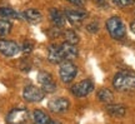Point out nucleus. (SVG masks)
<instances>
[{
	"label": "nucleus",
	"mask_w": 135,
	"mask_h": 124,
	"mask_svg": "<svg viewBox=\"0 0 135 124\" xmlns=\"http://www.w3.org/2000/svg\"><path fill=\"white\" fill-rule=\"evenodd\" d=\"M113 85L116 90L129 91L135 89V73L120 72L114 76Z\"/></svg>",
	"instance_id": "1"
},
{
	"label": "nucleus",
	"mask_w": 135,
	"mask_h": 124,
	"mask_svg": "<svg viewBox=\"0 0 135 124\" xmlns=\"http://www.w3.org/2000/svg\"><path fill=\"white\" fill-rule=\"evenodd\" d=\"M106 29H108V31H109L111 38L116 39V40H121L126 34L125 25H124L123 20L119 16H111L110 19H108Z\"/></svg>",
	"instance_id": "2"
},
{
	"label": "nucleus",
	"mask_w": 135,
	"mask_h": 124,
	"mask_svg": "<svg viewBox=\"0 0 135 124\" xmlns=\"http://www.w3.org/2000/svg\"><path fill=\"white\" fill-rule=\"evenodd\" d=\"M60 78L64 83H70L74 80V78L78 74V68L75 64H73L70 60H65V62L60 65V70H59Z\"/></svg>",
	"instance_id": "3"
},
{
	"label": "nucleus",
	"mask_w": 135,
	"mask_h": 124,
	"mask_svg": "<svg viewBox=\"0 0 135 124\" xmlns=\"http://www.w3.org/2000/svg\"><path fill=\"white\" fill-rule=\"evenodd\" d=\"M23 97L26 102H30V103H38V102H41L45 97V91L43 89H40L35 85H28L24 88V91H23Z\"/></svg>",
	"instance_id": "4"
},
{
	"label": "nucleus",
	"mask_w": 135,
	"mask_h": 124,
	"mask_svg": "<svg viewBox=\"0 0 135 124\" xmlns=\"http://www.w3.org/2000/svg\"><path fill=\"white\" fill-rule=\"evenodd\" d=\"M28 110L25 108H14L10 110L6 115V123L8 124H24L28 120Z\"/></svg>",
	"instance_id": "5"
},
{
	"label": "nucleus",
	"mask_w": 135,
	"mask_h": 124,
	"mask_svg": "<svg viewBox=\"0 0 135 124\" xmlns=\"http://www.w3.org/2000/svg\"><path fill=\"white\" fill-rule=\"evenodd\" d=\"M93 90H94V84H93V81L89 80V79L83 80V81H80V83L75 84V85L73 86V89H71L73 94H74V95H76V97H79V98L89 95Z\"/></svg>",
	"instance_id": "6"
},
{
	"label": "nucleus",
	"mask_w": 135,
	"mask_h": 124,
	"mask_svg": "<svg viewBox=\"0 0 135 124\" xmlns=\"http://www.w3.org/2000/svg\"><path fill=\"white\" fill-rule=\"evenodd\" d=\"M38 81L40 83L41 89H43L45 93H53V91L56 90V84H55V81L53 80V76L50 75L49 73L40 72L38 75Z\"/></svg>",
	"instance_id": "7"
},
{
	"label": "nucleus",
	"mask_w": 135,
	"mask_h": 124,
	"mask_svg": "<svg viewBox=\"0 0 135 124\" xmlns=\"http://www.w3.org/2000/svg\"><path fill=\"white\" fill-rule=\"evenodd\" d=\"M70 107V102L66 99V98H63V97H59V98H54L49 102L48 108L53 113H64L66 112Z\"/></svg>",
	"instance_id": "8"
},
{
	"label": "nucleus",
	"mask_w": 135,
	"mask_h": 124,
	"mask_svg": "<svg viewBox=\"0 0 135 124\" xmlns=\"http://www.w3.org/2000/svg\"><path fill=\"white\" fill-rule=\"evenodd\" d=\"M20 48L19 45L11 42V40H5V39H0V53L4 55V57H14L19 53Z\"/></svg>",
	"instance_id": "9"
},
{
	"label": "nucleus",
	"mask_w": 135,
	"mask_h": 124,
	"mask_svg": "<svg viewBox=\"0 0 135 124\" xmlns=\"http://www.w3.org/2000/svg\"><path fill=\"white\" fill-rule=\"evenodd\" d=\"M65 18L69 20V23L74 26H80L81 23L85 20L86 14L83 11H76V10H66Z\"/></svg>",
	"instance_id": "10"
},
{
	"label": "nucleus",
	"mask_w": 135,
	"mask_h": 124,
	"mask_svg": "<svg viewBox=\"0 0 135 124\" xmlns=\"http://www.w3.org/2000/svg\"><path fill=\"white\" fill-rule=\"evenodd\" d=\"M60 49H61V53H63L64 60H73L79 55V52H78V48L74 45V44H70L65 42L60 45Z\"/></svg>",
	"instance_id": "11"
},
{
	"label": "nucleus",
	"mask_w": 135,
	"mask_h": 124,
	"mask_svg": "<svg viewBox=\"0 0 135 124\" xmlns=\"http://www.w3.org/2000/svg\"><path fill=\"white\" fill-rule=\"evenodd\" d=\"M48 59L50 63L53 64H59V63L64 62V57L60 45H50L48 49Z\"/></svg>",
	"instance_id": "12"
},
{
	"label": "nucleus",
	"mask_w": 135,
	"mask_h": 124,
	"mask_svg": "<svg viewBox=\"0 0 135 124\" xmlns=\"http://www.w3.org/2000/svg\"><path fill=\"white\" fill-rule=\"evenodd\" d=\"M23 16H24L25 20H28L29 23H31V24H38V23H40L41 21V19H43V15H41V13L39 11V10L36 9H28L24 11V14H23Z\"/></svg>",
	"instance_id": "13"
},
{
	"label": "nucleus",
	"mask_w": 135,
	"mask_h": 124,
	"mask_svg": "<svg viewBox=\"0 0 135 124\" xmlns=\"http://www.w3.org/2000/svg\"><path fill=\"white\" fill-rule=\"evenodd\" d=\"M50 19L56 28H63L65 25V15L58 9L50 10Z\"/></svg>",
	"instance_id": "14"
},
{
	"label": "nucleus",
	"mask_w": 135,
	"mask_h": 124,
	"mask_svg": "<svg viewBox=\"0 0 135 124\" xmlns=\"http://www.w3.org/2000/svg\"><path fill=\"white\" fill-rule=\"evenodd\" d=\"M106 112L110 115H113V117L121 118V117L125 115L126 108L124 105H120V104H113V105H108V107H106Z\"/></svg>",
	"instance_id": "15"
},
{
	"label": "nucleus",
	"mask_w": 135,
	"mask_h": 124,
	"mask_svg": "<svg viewBox=\"0 0 135 124\" xmlns=\"http://www.w3.org/2000/svg\"><path fill=\"white\" fill-rule=\"evenodd\" d=\"M33 120L35 124H48L50 122V118L46 113H44L43 110H34L33 113Z\"/></svg>",
	"instance_id": "16"
},
{
	"label": "nucleus",
	"mask_w": 135,
	"mask_h": 124,
	"mask_svg": "<svg viewBox=\"0 0 135 124\" xmlns=\"http://www.w3.org/2000/svg\"><path fill=\"white\" fill-rule=\"evenodd\" d=\"M98 99L100 100L101 103L109 104V103H111V102L114 100V94H113L109 89L103 88V89H100V90H98Z\"/></svg>",
	"instance_id": "17"
},
{
	"label": "nucleus",
	"mask_w": 135,
	"mask_h": 124,
	"mask_svg": "<svg viewBox=\"0 0 135 124\" xmlns=\"http://www.w3.org/2000/svg\"><path fill=\"white\" fill-rule=\"evenodd\" d=\"M0 16L3 19L8 20V19H19L20 15L15 11L14 9H11L9 6H3L0 8Z\"/></svg>",
	"instance_id": "18"
},
{
	"label": "nucleus",
	"mask_w": 135,
	"mask_h": 124,
	"mask_svg": "<svg viewBox=\"0 0 135 124\" xmlns=\"http://www.w3.org/2000/svg\"><path fill=\"white\" fill-rule=\"evenodd\" d=\"M10 31H11V23L5 19H1L0 20V39L9 35Z\"/></svg>",
	"instance_id": "19"
},
{
	"label": "nucleus",
	"mask_w": 135,
	"mask_h": 124,
	"mask_svg": "<svg viewBox=\"0 0 135 124\" xmlns=\"http://www.w3.org/2000/svg\"><path fill=\"white\" fill-rule=\"evenodd\" d=\"M64 38H65V40H66L68 43L74 44V45L79 43V35L74 30H66V31H64Z\"/></svg>",
	"instance_id": "20"
},
{
	"label": "nucleus",
	"mask_w": 135,
	"mask_h": 124,
	"mask_svg": "<svg viewBox=\"0 0 135 124\" xmlns=\"http://www.w3.org/2000/svg\"><path fill=\"white\" fill-rule=\"evenodd\" d=\"M113 3L119 8H125L133 4V0H113Z\"/></svg>",
	"instance_id": "21"
},
{
	"label": "nucleus",
	"mask_w": 135,
	"mask_h": 124,
	"mask_svg": "<svg viewBox=\"0 0 135 124\" xmlns=\"http://www.w3.org/2000/svg\"><path fill=\"white\" fill-rule=\"evenodd\" d=\"M21 50L24 53H30L31 50H33V44L30 43V42H25L24 44H23V48H21Z\"/></svg>",
	"instance_id": "22"
},
{
	"label": "nucleus",
	"mask_w": 135,
	"mask_h": 124,
	"mask_svg": "<svg viewBox=\"0 0 135 124\" xmlns=\"http://www.w3.org/2000/svg\"><path fill=\"white\" fill-rule=\"evenodd\" d=\"M68 1L76 5V6H84V4H85V0H68Z\"/></svg>",
	"instance_id": "23"
},
{
	"label": "nucleus",
	"mask_w": 135,
	"mask_h": 124,
	"mask_svg": "<svg viewBox=\"0 0 135 124\" xmlns=\"http://www.w3.org/2000/svg\"><path fill=\"white\" fill-rule=\"evenodd\" d=\"M86 29L89 30V31H93V33H94V31H98V24L97 23H93V24L88 25Z\"/></svg>",
	"instance_id": "24"
},
{
	"label": "nucleus",
	"mask_w": 135,
	"mask_h": 124,
	"mask_svg": "<svg viewBox=\"0 0 135 124\" xmlns=\"http://www.w3.org/2000/svg\"><path fill=\"white\" fill-rule=\"evenodd\" d=\"M95 3H98V4H100V5H105L106 3H108V0H94Z\"/></svg>",
	"instance_id": "25"
},
{
	"label": "nucleus",
	"mask_w": 135,
	"mask_h": 124,
	"mask_svg": "<svg viewBox=\"0 0 135 124\" xmlns=\"http://www.w3.org/2000/svg\"><path fill=\"white\" fill-rule=\"evenodd\" d=\"M130 29H131V31H133V33L135 34V20L130 24Z\"/></svg>",
	"instance_id": "26"
},
{
	"label": "nucleus",
	"mask_w": 135,
	"mask_h": 124,
	"mask_svg": "<svg viewBox=\"0 0 135 124\" xmlns=\"http://www.w3.org/2000/svg\"><path fill=\"white\" fill-rule=\"evenodd\" d=\"M48 124H59V123H58V122H51V120H50Z\"/></svg>",
	"instance_id": "27"
}]
</instances>
